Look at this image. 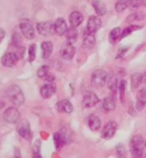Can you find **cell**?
Instances as JSON below:
<instances>
[{
	"mask_svg": "<svg viewBox=\"0 0 146 158\" xmlns=\"http://www.w3.org/2000/svg\"><path fill=\"white\" fill-rule=\"evenodd\" d=\"M132 158H146V141L141 135L132 137L130 142Z\"/></svg>",
	"mask_w": 146,
	"mask_h": 158,
	"instance_id": "cell-1",
	"label": "cell"
},
{
	"mask_svg": "<svg viewBox=\"0 0 146 158\" xmlns=\"http://www.w3.org/2000/svg\"><path fill=\"white\" fill-rule=\"evenodd\" d=\"M6 95L13 105L19 107L24 102L25 98L21 88L18 85H12L6 90Z\"/></svg>",
	"mask_w": 146,
	"mask_h": 158,
	"instance_id": "cell-2",
	"label": "cell"
},
{
	"mask_svg": "<svg viewBox=\"0 0 146 158\" xmlns=\"http://www.w3.org/2000/svg\"><path fill=\"white\" fill-rule=\"evenodd\" d=\"M108 75L106 71L104 69H96L92 74L91 85L92 86L96 88L102 87L106 84Z\"/></svg>",
	"mask_w": 146,
	"mask_h": 158,
	"instance_id": "cell-3",
	"label": "cell"
},
{
	"mask_svg": "<svg viewBox=\"0 0 146 158\" xmlns=\"http://www.w3.org/2000/svg\"><path fill=\"white\" fill-rule=\"evenodd\" d=\"M17 130L19 135L26 140H30L32 138V133L31 130L30 123L27 119H22L17 123Z\"/></svg>",
	"mask_w": 146,
	"mask_h": 158,
	"instance_id": "cell-4",
	"label": "cell"
},
{
	"mask_svg": "<svg viewBox=\"0 0 146 158\" xmlns=\"http://www.w3.org/2000/svg\"><path fill=\"white\" fill-rule=\"evenodd\" d=\"M19 28L22 31V35L26 39L32 40L35 35V31L34 29L32 21L29 19H22L20 21Z\"/></svg>",
	"mask_w": 146,
	"mask_h": 158,
	"instance_id": "cell-5",
	"label": "cell"
},
{
	"mask_svg": "<svg viewBox=\"0 0 146 158\" xmlns=\"http://www.w3.org/2000/svg\"><path fill=\"white\" fill-rule=\"evenodd\" d=\"M102 26V22L98 16L92 15L87 22L85 35H95Z\"/></svg>",
	"mask_w": 146,
	"mask_h": 158,
	"instance_id": "cell-6",
	"label": "cell"
},
{
	"mask_svg": "<svg viewBox=\"0 0 146 158\" xmlns=\"http://www.w3.org/2000/svg\"><path fill=\"white\" fill-rule=\"evenodd\" d=\"M37 30L43 37H50L55 34L54 24L50 21L41 22L37 24Z\"/></svg>",
	"mask_w": 146,
	"mask_h": 158,
	"instance_id": "cell-7",
	"label": "cell"
},
{
	"mask_svg": "<svg viewBox=\"0 0 146 158\" xmlns=\"http://www.w3.org/2000/svg\"><path fill=\"white\" fill-rule=\"evenodd\" d=\"M3 118L8 123H17L20 119V112L17 110V108L15 107H10L4 112Z\"/></svg>",
	"mask_w": 146,
	"mask_h": 158,
	"instance_id": "cell-8",
	"label": "cell"
},
{
	"mask_svg": "<svg viewBox=\"0 0 146 158\" xmlns=\"http://www.w3.org/2000/svg\"><path fill=\"white\" fill-rule=\"evenodd\" d=\"M100 102V99L95 92L92 91H86L83 94L82 105L85 107L91 108L95 107Z\"/></svg>",
	"mask_w": 146,
	"mask_h": 158,
	"instance_id": "cell-9",
	"label": "cell"
},
{
	"mask_svg": "<svg viewBox=\"0 0 146 158\" xmlns=\"http://www.w3.org/2000/svg\"><path fill=\"white\" fill-rule=\"evenodd\" d=\"M118 124L115 121H109L105 124L101 131V137L105 139H110L115 134Z\"/></svg>",
	"mask_w": 146,
	"mask_h": 158,
	"instance_id": "cell-10",
	"label": "cell"
},
{
	"mask_svg": "<svg viewBox=\"0 0 146 158\" xmlns=\"http://www.w3.org/2000/svg\"><path fill=\"white\" fill-rule=\"evenodd\" d=\"M19 61V57L16 53L6 52L2 56L1 58V63L4 67H13L17 64Z\"/></svg>",
	"mask_w": 146,
	"mask_h": 158,
	"instance_id": "cell-11",
	"label": "cell"
},
{
	"mask_svg": "<svg viewBox=\"0 0 146 158\" xmlns=\"http://www.w3.org/2000/svg\"><path fill=\"white\" fill-rule=\"evenodd\" d=\"M37 74L38 77L48 82H53L55 80V77L50 72V68L48 65H42L40 67L37 72Z\"/></svg>",
	"mask_w": 146,
	"mask_h": 158,
	"instance_id": "cell-12",
	"label": "cell"
},
{
	"mask_svg": "<svg viewBox=\"0 0 146 158\" xmlns=\"http://www.w3.org/2000/svg\"><path fill=\"white\" fill-rule=\"evenodd\" d=\"M53 139L57 150H60L68 143V137H67L66 133L62 131L55 132L53 135Z\"/></svg>",
	"mask_w": 146,
	"mask_h": 158,
	"instance_id": "cell-13",
	"label": "cell"
},
{
	"mask_svg": "<svg viewBox=\"0 0 146 158\" xmlns=\"http://www.w3.org/2000/svg\"><path fill=\"white\" fill-rule=\"evenodd\" d=\"M56 85L53 82H48L42 85L40 88V94L44 99H49L52 97L56 92Z\"/></svg>",
	"mask_w": 146,
	"mask_h": 158,
	"instance_id": "cell-14",
	"label": "cell"
},
{
	"mask_svg": "<svg viewBox=\"0 0 146 158\" xmlns=\"http://www.w3.org/2000/svg\"><path fill=\"white\" fill-rule=\"evenodd\" d=\"M76 49L75 47L73 45L69 44H65L60 47V54L61 57L64 59V60H72L74 57L75 55Z\"/></svg>",
	"mask_w": 146,
	"mask_h": 158,
	"instance_id": "cell-15",
	"label": "cell"
},
{
	"mask_svg": "<svg viewBox=\"0 0 146 158\" xmlns=\"http://www.w3.org/2000/svg\"><path fill=\"white\" fill-rule=\"evenodd\" d=\"M56 109L60 113L70 114L73 111V105L68 100H62L56 104Z\"/></svg>",
	"mask_w": 146,
	"mask_h": 158,
	"instance_id": "cell-16",
	"label": "cell"
},
{
	"mask_svg": "<svg viewBox=\"0 0 146 158\" xmlns=\"http://www.w3.org/2000/svg\"><path fill=\"white\" fill-rule=\"evenodd\" d=\"M84 21V17L81 12L78 11H74L69 16V22L72 27L77 28Z\"/></svg>",
	"mask_w": 146,
	"mask_h": 158,
	"instance_id": "cell-17",
	"label": "cell"
},
{
	"mask_svg": "<svg viewBox=\"0 0 146 158\" xmlns=\"http://www.w3.org/2000/svg\"><path fill=\"white\" fill-rule=\"evenodd\" d=\"M54 27H55V34H57L58 36L64 35L68 29L66 21L62 17H59L56 19Z\"/></svg>",
	"mask_w": 146,
	"mask_h": 158,
	"instance_id": "cell-18",
	"label": "cell"
},
{
	"mask_svg": "<svg viewBox=\"0 0 146 158\" xmlns=\"http://www.w3.org/2000/svg\"><path fill=\"white\" fill-rule=\"evenodd\" d=\"M53 44L50 41H44L41 44L42 57L47 60L50 57L53 52Z\"/></svg>",
	"mask_w": 146,
	"mask_h": 158,
	"instance_id": "cell-19",
	"label": "cell"
},
{
	"mask_svg": "<svg viewBox=\"0 0 146 158\" xmlns=\"http://www.w3.org/2000/svg\"><path fill=\"white\" fill-rule=\"evenodd\" d=\"M65 35H66V40L67 44L73 45L77 42L78 38V31L77 29H76V28L70 27L67 29Z\"/></svg>",
	"mask_w": 146,
	"mask_h": 158,
	"instance_id": "cell-20",
	"label": "cell"
},
{
	"mask_svg": "<svg viewBox=\"0 0 146 158\" xmlns=\"http://www.w3.org/2000/svg\"><path fill=\"white\" fill-rule=\"evenodd\" d=\"M92 5H93L95 12L98 16H104L107 14V8L104 2L102 1H93L92 2Z\"/></svg>",
	"mask_w": 146,
	"mask_h": 158,
	"instance_id": "cell-21",
	"label": "cell"
},
{
	"mask_svg": "<svg viewBox=\"0 0 146 158\" xmlns=\"http://www.w3.org/2000/svg\"><path fill=\"white\" fill-rule=\"evenodd\" d=\"M143 82V74L136 72V73L132 74L130 77V86H131L132 90L138 89Z\"/></svg>",
	"mask_w": 146,
	"mask_h": 158,
	"instance_id": "cell-22",
	"label": "cell"
},
{
	"mask_svg": "<svg viewBox=\"0 0 146 158\" xmlns=\"http://www.w3.org/2000/svg\"><path fill=\"white\" fill-rule=\"evenodd\" d=\"M88 126L93 131L98 130L101 127V121L97 115L91 114L88 117Z\"/></svg>",
	"mask_w": 146,
	"mask_h": 158,
	"instance_id": "cell-23",
	"label": "cell"
},
{
	"mask_svg": "<svg viewBox=\"0 0 146 158\" xmlns=\"http://www.w3.org/2000/svg\"><path fill=\"white\" fill-rule=\"evenodd\" d=\"M96 44L95 35H85L82 42V47L84 49H93Z\"/></svg>",
	"mask_w": 146,
	"mask_h": 158,
	"instance_id": "cell-24",
	"label": "cell"
},
{
	"mask_svg": "<svg viewBox=\"0 0 146 158\" xmlns=\"http://www.w3.org/2000/svg\"><path fill=\"white\" fill-rule=\"evenodd\" d=\"M102 107L105 111H113L116 107V103L112 97H106L102 101Z\"/></svg>",
	"mask_w": 146,
	"mask_h": 158,
	"instance_id": "cell-25",
	"label": "cell"
},
{
	"mask_svg": "<svg viewBox=\"0 0 146 158\" xmlns=\"http://www.w3.org/2000/svg\"><path fill=\"white\" fill-rule=\"evenodd\" d=\"M121 32H122V31H121L120 27H115L112 29L108 36L110 43L111 44H115L117 41L119 40V38L120 37Z\"/></svg>",
	"mask_w": 146,
	"mask_h": 158,
	"instance_id": "cell-26",
	"label": "cell"
},
{
	"mask_svg": "<svg viewBox=\"0 0 146 158\" xmlns=\"http://www.w3.org/2000/svg\"><path fill=\"white\" fill-rule=\"evenodd\" d=\"M132 1L129 0H120L116 2L115 5V9L118 13H121L126 10L127 7H129L131 5Z\"/></svg>",
	"mask_w": 146,
	"mask_h": 158,
	"instance_id": "cell-27",
	"label": "cell"
},
{
	"mask_svg": "<svg viewBox=\"0 0 146 158\" xmlns=\"http://www.w3.org/2000/svg\"><path fill=\"white\" fill-rule=\"evenodd\" d=\"M107 86H108L109 89L113 92L115 93L117 90L118 89V80L116 76L112 75L107 78Z\"/></svg>",
	"mask_w": 146,
	"mask_h": 158,
	"instance_id": "cell-28",
	"label": "cell"
},
{
	"mask_svg": "<svg viewBox=\"0 0 146 158\" xmlns=\"http://www.w3.org/2000/svg\"><path fill=\"white\" fill-rule=\"evenodd\" d=\"M127 87V82L125 80H122L120 81L118 85V90H119V96H120V102L124 104L125 97V91H126Z\"/></svg>",
	"mask_w": 146,
	"mask_h": 158,
	"instance_id": "cell-29",
	"label": "cell"
},
{
	"mask_svg": "<svg viewBox=\"0 0 146 158\" xmlns=\"http://www.w3.org/2000/svg\"><path fill=\"white\" fill-rule=\"evenodd\" d=\"M143 27L139 26V25H136V24H133V25H130L129 27H127L125 29H123V31H122L121 32V35H120V40L123 39V38L127 37V36L130 35V34H132V32H133L134 31H137L138 29H142Z\"/></svg>",
	"mask_w": 146,
	"mask_h": 158,
	"instance_id": "cell-30",
	"label": "cell"
},
{
	"mask_svg": "<svg viewBox=\"0 0 146 158\" xmlns=\"http://www.w3.org/2000/svg\"><path fill=\"white\" fill-rule=\"evenodd\" d=\"M145 17V15L142 12H137V13H132V14H130L128 15L125 19V22L126 23H131L135 20H138V21H140V20H143Z\"/></svg>",
	"mask_w": 146,
	"mask_h": 158,
	"instance_id": "cell-31",
	"label": "cell"
},
{
	"mask_svg": "<svg viewBox=\"0 0 146 158\" xmlns=\"http://www.w3.org/2000/svg\"><path fill=\"white\" fill-rule=\"evenodd\" d=\"M36 53H37V46L35 44H31L28 49V61L32 62L36 58Z\"/></svg>",
	"mask_w": 146,
	"mask_h": 158,
	"instance_id": "cell-32",
	"label": "cell"
},
{
	"mask_svg": "<svg viewBox=\"0 0 146 158\" xmlns=\"http://www.w3.org/2000/svg\"><path fill=\"white\" fill-rule=\"evenodd\" d=\"M116 154L118 158H125L126 157V150L122 144H119L116 146Z\"/></svg>",
	"mask_w": 146,
	"mask_h": 158,
	"instance_id": "cell-33",
	"label": "cell"
},
{
	"mask_svg": "<svg viewBox=\"0 0 146 158\" xmlns=\"http://www.w3.org/2000/svg\"><path fill=\"white\" fill-rule=\"evenodd\" d=\"M32 157L33 158H42L41 154H40V141H39V140L36 141L35 143V145H34Z\"/></svg>",
	"mask_w": 146,
	"mask_h": 158,
	"instance_id": "cell-34",
	"label": "cell"
},
{
	"mask_svg": "<svg viewBox=\"0 0 146 158\" xmlns=\"http://www.w3.org/2000/svg\"><path fill=\"white\" fill-rule=\"evenodd\" d=\"M12 44H14L15 47H21V44L22 42V38L21 37V35L17 32L14 33L12 35Z\"/></svg>",
	"mask_w": 146,
	"mask_h": 158,
	"instance_id": "cell-35",
	"label": "cell"
},
{
	"mask_svg": "<svg viewBox=\"0 0 146 158\" xmlns=\"http://www.w3.org/2000/svg\"><path fill=\"white\" fill-rule=\"evenodd\" d=\"M138 101L142 102L146 105V87H143L138 92V95H137Z\"/></svg>",
	"mask_w": 146,
	"mask_h": 158,
	"instance_id": "cell-36",
	"label": "cell"
},
{
	"mask_svg": "<svg viewBox=\"0 0 146 158\" xmlns=\"http://www.w3.org/2000/svg\"><path fill=\"white\" fill-rule=\"evenodd\" d=\"M128 47H120V49H118V53H117L116 55V57L115 59H120V58H122L123 56L125 55V53L127 52V51L128 50Z\"/></svg>",
	"mask_w": 146,
	"mask_h": 158,
	"instance_id": "cell-37",
	"label": "cell"
},
{
	"mask_svg": "<svg viewBox=\"0 0 146 158\" xmlns=\"http://www.w3.org/2000/svg\"><path fill=\"white\" fill-rule=\"evenodd\" d=\"M145 107V105L144 103H143L142 102L140 101H137V104H136V108L138 111H142V110L144 109Z\"/></svg>",
	"mask_w": 146,
	"mask_h": 158,
	"instance_id": "cell-38",
	"label": "cell"
},
{
	"mask_svg": "<svg viewBox=\"0 0 146 158\" xmlns=\"http://www.w3.org/2000/svg\"><path fill=\"white\" fill-rule=\"evenodd\" d=\"M5 31L4 30V29L0 27V43L2 42V40H4V37H5Z\"/></svg>",
	"mask_w": 146,
	"mask_h": 158,
	"instance_id": "cell-39",
	"label": "cell"
},
{
	"mask_svg": "<svg viewBox=\"0 0 146 158\" xmlns=\"http://www.w3.org/2000/svg\"><path fill=\"white\" fill-rule=\"evenodd\" d=\"M143 82L146 83V72L144 74H143Z\"/></svg>",
	"mask_w": 146,
	"mask_h": 158,
	"instance_id": "cell-40",
	"label": "cell"
},
{
	"mask_svg": "<svg viewBox=\"0 0 146 158\" xmlns=\"http://www.w3.org/2000/svg\"><path fill=\"white\" fill-rule=\"evenodd\" d=\"M3 105H4V104L2 102H0V109H1V108H2V107H3Z\"/></svg>",
	"mask_w": 146,
	"mask_h": 158,
	"instance_id": "cell-41",
	"label": "cell"
}]
</instances>
